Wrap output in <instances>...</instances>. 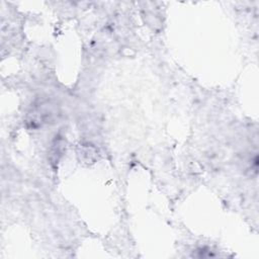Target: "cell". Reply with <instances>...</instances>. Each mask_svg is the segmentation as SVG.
<instances>
[{"mask_svg":"<svg viewBox=\"0 0 259 259\" xmlns=\"http://www.w3.org/2000/svg\"><path fill=\"white\" fill-rule=\"evenodd\" d=\"M54 114L53 105L48 101H41L31 108V111L27 116V122L32 126H38L42 123L49 122V120L53 118Z\"/></svg>","mask_w":259,"mask_h":259,"instance_id":"1","label":"cell"}]
</instances>
